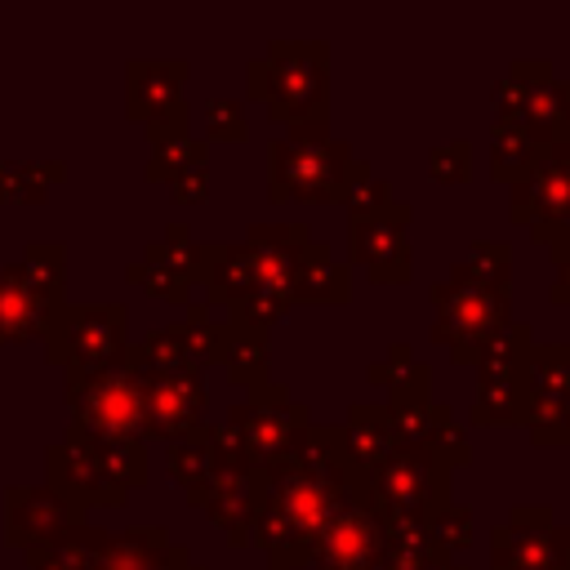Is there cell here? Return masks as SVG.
Wrapping results in <instances>:
<instances>
[{
	"label": "cell",
	"instance_id": "2e32d148",
	"mask_svg": "<svg viewBox=\"0 0 570 570\" xmlns=\"http://www.w3.org/2000/svg\"><path fill=\"white\" fill-rule=\"evenodd\" d=\"M383 410L392 419V436L401 450H423V454L441 459L450 472L472 463L468 432L459 428V419L445 401H414V405H383Z\"/></svg>",
	"mask_w": 570,
	"mask_h": 570
},
{
	"label": "cell",
	"instance_id": "8fae6325",
	"mask_svg": "<svg viewBox=\"0 0 570 570\" xmlns=\"http://www.w3.org/2000/svg\"><path fill=\"white\" fill-rule=\"evenodd\" d=\"M490 570H570V525L548 503H517L490 530Z\"/></svg>",
	"mask_w": 570,
	"mask_h": 570
},
{
	"label": "cell",
	"instance_id": "f546056e",
	"mask_svg": "<svg viewBox=\"0 0 570 570\" xmlns=\"http://www.w3.org/2000/svg\"><path fill=\"white\" fill-rule=\"evenodd\" d=\"M428 534H432V543L441 548V552H463L468 543H472V534H476V521H472V508L468 503H445L432 521H428Z\"/></svg>",
	"mask_w": 570,
	"mask_h": 570
},
{
	"label": "cell",
	"instance_id": "9c48e42d",
	"mask_svg": "<svg viewBox=\"0 0 570 570\" xmlns=\"http://www.w3.org/2000/svg\"><path fill=\"white\" fill-rule=\"evenodd\" d=\"M125 321L129 312L120 303H94V307H62L53 312L49 352L71 370V379H89L125 356Z\"/></svg>",
	"mask_w": 570,
	"mask_h": 570
},
{
	"label": "cell",
	"instance_id": "7402d4cb",
	"mask_svg": "<svg viewBox=\"0 0 570 570\" xmlns=\"http://www.w3.org/2000/svg\"><path fill=\"white\" fill-rule=\"evenodd\" d=\"M365 383L370 387H383L387 401L383 405H414V401H432V370L414 356L410 343H392L379 361L365 365Z\"/></svg>",
	"mask_w": 570,
	"mask_h": 570
},
{
	"label": "cell",
	"instance_id": "52a82bcc",
	"mask_svg": "<svg viewBox=\"0 0 570 570\" xmlns=\"http://www.w3.org/2000/svg\"><path fill=\"white\" fill-rule=\"evenodd\" d=\"M223 428L232 432V441L249 468H272L303 441V432L312 428V410L303 401H294L289 387L267 383V387L249 392V401L232 405Z\"/></svg>",
	"mask_w": 570,
	"mask_h": 570
},
{
	"label": "cell",
	"instance_id": "5b68a950",
	"mask_svg": "<svg viewBox=\"0 0 570 570\" xmlns=\"http://www.w3.org/2000/svg\"><path fill=\"white\" fill-rule=\"evenodd\" d=\"M142 361L138 347H125V356L89 379H71V410L76 432L102 436V441H142Z\"/></svg>",
	"mask_w": 570,
	"mask_h": 570
},
{
	"label": "cell",
	"instance_id": "cb8c5ba5",
	"mask_svg": "<svg viewBox=\"0 0 570 570\" xmlns=\"http://www.w3.org/2000/svg\"><path fill=\"white\" fill-rule=\"evenodd\" d=\"M347 298H352V267L338 263L325 240H312L307 254H303V263H298V276H294V303L338 307Z\"/></svg>",
	"mask_w": 570,
	"mask_h": 570
},
{
	"label": "cell",
	"instance_id": "44dd1931",
	"mask_svg": "<svg viewBox=\"0 0 570 570\" xmlns=\"http://www.w3.org/2000/svg\"><path fill=\"white\" fill-rule=\"evenodd\" d=\"M552 156V138L521 120H490V178L517 187Z\"/></svg>",
	"mask_w": 570,
	"mask_h": 570
},
{
	"label": "cell",
	"instance_id": "4316f807",
	"mask_svg": "<svg viewBox=\"0 0 570 570\" xmlns=\"http://www.w3.org/2000/svg\"><path fill=\"white\" fill-rule=\"evenodd\" d=\"M223 365H227V379L236 387H267V330H254V325H236L227 321V352H223Z\"/></svg>",
	"mask_w": 570,
	"mask_h": 570
},
{
	"label": "cell",
	"instance_id": "3957f363",
	"mask_svg": "<svg viewBox=\"0 0 570 570\" xmlns=\"http://www.w3.org/2000/svg\"><path fill=\"white\" fill-rule=\"evenodd\" d=\"M352 160V147L330 134V120L289 125L285 138L267 147V200L330 205L338 200Z\"/></svg>",
	"mask_w": 570,
	"mask_h": 570
},
{
	"label": "cell",
	"instance_id": "1f68e13d",
	"mask_svg": "<svg viewBox=\"0 0 570 570\" xmlns=\"http://www.w3.org/2000/svg\"><path fill=\"white\" fill-rule=\"evenodd\" d=\"M205 129H209V142H240L249 134L245 107L232 98H209L205 102Z\"/></svg>",
	"mask_w": 570,
	"mask_h": 570
},
{
	"label": "cell",
	"instance_id": "e0dca14e",
	"mask_svg": "<svg viewBox=\"0 0 570 570\" xmlns=\"http://www.w3.org/2000/svg\"><path fill=\"white\" fill-rule=\"evenodd\" d=\"M383 543H387V534H383L379 517L370 512V503L347 499L321 530L312 566L316 570H370V561L383 552Z\"/></svg>",
	"mask_w": 570,
	"mask_h": 570
},
{
	"label": "cell",
	"instance_id": "ffe728a7",
	"mask_svg": "<svg viewBox=\"0 0 570 570\" xmlns=\"http://www.w3.org/2000/svg\"><path fill=\"white\" fill-rule=\"evenodd\" d=\"M94 570H200V566H191L183 543H169L165 530L147 525V530H125L116 539L107 534Z\"/></svg>",
	"mask_w": 570,
	"mask_h": 570
},
{
	"label": "cell",
	"instance_id": "4dcf8cb0",
	"mask_svg": "<svg viewBox=\"0 0 570 570\" xmlns=\"http://www.w3.org/2000/svg\"><path fill=\"white\" fill-rule=\"evenodd\" d=\"M428 174L436 183H468L472 174V142L468 138H450L441 147L428 151Z\"/></svg>",
	"mask_w": 570,
	"mask_h": 570
},
{
	"label": "cell",
	"instance_id": "83f0119b",
	"mask_svg": "<svg viewBox=\"0 0 570 570\" xmlns=\"http://www.w3.org/2000/svg\"><path fill=\"white\" fill-rule=\"evenodd\" d=\"M205 165H209L205 142H196V138H169V142H156L151 147L147 178H156V183H183L191 174H205Z\"/></svg>",
	"mask_w": 570,
	"mask_h": 570
},
{
	"label": "cell",
	"instance_id": "836d02e7",
	"mask_svg": "<svg viewBox=\"0 0 570 570\" xmlns=\"http://www.w3.org/2000/svg\"><path fill=\"white\" fill-rule=\"evenodd\" d=\"M548 254H552V267H557L548 298H552L557 307H570V245H561V249H548Z\"/></svg>",
	"mask_w": 570,
	"mask_h": 570
},
{
	"label": "cell",
	"instance_id": "ba28073f",
	"mask_svg": "<svg viewBox=\"0 0 570 570\" xmlns=\"http://www.w3.org/2000/svg\"><path fill=\"white\" fill-rule=\"evenodd\" d=\"M62 298V249L36 245L27 263L0 267V343L45 330Z\"/></svg>",
	"mask_w": 570,
	"mask_h": 570
},
{
	"label": "cell",
	"instance_id": "e575fe53",
	"mask_svg": "<svg viewBox=\"0 0 570 570\" xmlns=\"http://www.w3.org/2000/svg\"><path fill=\"white\" fill-rule=\"evenodd\" d=\"M169 191H174V200H205L209 196V174H191L183 183H169Z\"/></svg>",
	"mask_w": 570,
	"mask_h": 570
},
{
	"label": "cell",
	"instance_id": "484cf974",
	"mask_svg": "<svg viewBox=\"0 0 570 570\" xmlns=\"http://www.w3.org/2000/svg\"><path fill=\"white\" fill-rule=\"evenodd\" d=\"M343 441H347V450H352V459H356L361 468L383 463V459L396 450V436H392V419H387V410H383V405H374V401H356V405L347 410Z\"/></svg>",
	"mask_w": 570,
	"mask_h": 570
},
{
	"label": "cell",
	"instance_id": "8992f818",
	"mask_svg": "<svg viewBox=\"0 0 570 570\" xmlns=\"http://www.w3.org/2000/svg\"><path fill=\"white\" fill-rule=\"evenodd\" d=\"M508 321H512V294L472 289L454 281L432 285V343H441L454 365H476L485 343Z\"/></svg>",
	"mask_w": 570,
	"mask_h": 570
},
{
	"label": "cell",
	"instance_id": "5bb4252c",
	"mask_svg": "<svg viewBox=\"0 0 570 570\" xmlns=\"http://www.w3.org/2000/svg\"><path fill=\"white\" fill-rule=\"evenodd\" d=\"M205 428V379L200 370H147L142 379V436L187 441Z\"/></svg>",
	"mask_w": 570,
	"mask_h": 570
},
{
	"label": "cell",
	"instance_id": "d6986e66",
	"mask_svg": "<svg viewBox=\"0 0 570 570\" xmlns=\"http://www.w3.org/2000/svg\"><path fill=\"white\" fill-rule=\"evenodd\" d=\"M472 370H476V392H472L468 423L472 428H512V423H521V410H525L521 361H476Z\"/></svg>",
	"mask_w": 570,
	"mask_h": 570
},
{
	"label": "cell",
	"instance_id": "d590c367",
	"mask_svg": "<svg viewBox=\"0 0 570 570\" xmlns=\"http://www.w3.org/2000/svg\"><path fill=\"white\" fill-rule=\"evenodd\" d=\"M423 570H468V566H459L454 557H445V552H441V557H432V561H428Z\"/></svg>",
	"mask_w": 570,
	"mask_h": 570
},
{
	"label": "cell",
	"instance_id": "f1b7e54d",
	"mask_svg": "<svg viewBox=\"0 0 570 570\" xmlns=\"http://www.w3.org/2000/svg\"><path fill=\"white\" fill-rule=\"evenodd\" d=\"M392 187L383 178H374V165L370 160H352L347 178H343V191H338V205H347V214H370V209H383L392 205Z\"/></svg>",
	"mask_w": 570,
	"mask_h": 570
},
{
	"label": "cell",
	"instance_id": "7a4b0ae2",
	"mask_svg": "<svg viewBox=\"0 0 570 570\" xmlns=\"http://www.w3.org/2000/svg\"><path fill=\"white\" fill-rule=\"evenodd\" d=\"M49 476L53 494L71 508L125 503V494L147 481V450L142 441H102L71 428L67 441L49 450Z\"/></svg>",
	"mask_w": 570,
	"mask_h": 570
},
{
	"label": "cell",
	"instance_id": "d4e9b609",
	"mask_svg": "<svg viewBox=\"0 0 570 570\" xmlns=\"http://www.w3.org/2000/svg\"><path fill=\"white\" fill-rule=\"evenodd\" d=\"M454 285H472V289H494V294H512V245L508 240H472L454 263L450 276Z\"/></svg>",
	"mask_w": 570,
	"mask_h": 570
},
{
	"label": "cell",
	"instance_id": "9a60e30c",
	"mask_svg": "<svg viewBox=\"0 0 570 570\" xmlns=\"http://www.w3.org/2000/svg\"><path fill=\"white\" fill-rule=\"evenodd\" d=\"M494 120H521L534 134L552 138L557 125V76L548 58H512L508 71L490 85Z\"/></svg>",
	"mask_w": 570,
	"mask_h": 570
},
{
	"label": "cell",
	"instance_id": "6da1fadb",
	"mask_svg": "<svg viewBox=\"0 0 570 570\" xmlns=\"http://www.w3.org/2000/svg\"><path fill=\"white\" fill-rule=\"evenodd\" d=\"M245 89L285 129L330 120V40H272L245 67Z\"/></svg>",
	"mask_w": 570,
	"mask_h": 570
},
{
	"label": "cell",
	"instance_id": "277c9868",
	"mask_svg": "<svg viewBox=\"0 0 570 570\" xmlns=\"http://www.w3.org/2000/svg\"><path fill=\"white\" fill-rule=\"evenodd\" d=\"M365 503L383 534L423 530L450 503V468L423 450H392L383 463L365 468Z\"/></svg>",
	"mask_w": 570,
	"mask_h": 570
},
{
	"label": "cell",
	"instance_id": "ac0fdd59",
	"mask_svg": "<svg viewBox=\"0 0 570 570\" xmlns=\"http://www.w3.org/2000/svg\"><path fill=\"white\" fill-rule=\"evenodd\" d=\"M196 272H200V245H191L187 223H169L165 240L147 245V254L129 267V281H138L156 298L187 303L191 285H196Z\"/></svg>",
	"mask_w": 570,
	"mask_h": 570
},
{
	"label": "cell",
	"instance_id": "603a6c76",
	"mask_svg": "<svg viewBox=\"0 0 570 570\" xmlns=\"http://www.w3.org/2000/svg\"><path fill=\"white\" fill-rule=\"evenodd\" d=\"M13 499V517H9V530H13V543L22 539H36V543H53L58 534H67L71 525H76V508L71 503H62L53 490H13L9 494Z\"/></svg>",
	"mask_w": 570,
	"mask_h": 570
},
{
	"label": "cell",
	"instance_id": "4fadbf2b",
	"mask_svg": "<svg viewBox=\"0 0 570 570\" xmlns=\"http://www.w3.org/2000/svg\"><path fill=\"white\" fill-rule=\"evenodd\" d=\"M508 218L530 227V236L548 249L570 245V160L548 156L530 178L508 191Z\"/></svg>",
	"mask_w": 570,
	"mask_h": 570
},
{
	"label": "cell",
	"instance_id": "8d00e7d4",
	"mask_svg": "<svg viewBox=\"0 0 570 570\" xmlns=\"http://www.w3.org/2000/svg\"><path fill=\"white\" fill-rule=\"evenodd\" d=\"M312 570H316V566H312Z\"/></svg>",
	"mask_w": 570,
	"mask_h": 570
},
{
	"label": "cell",
	"instance_id": "d6a6232c",
	"mask_svg": "<svg viewBox=\"0 0 570 570\" xmlns=\"http://www.w3.org/2000/svg\"><path fill=\"white\" fill-rule=\"evenodd\" d=\"M552 156L570 160V80H557V125H552Z\"/></svg>",
	"mask_w": 570,
	"mask_h": 570
},
{
	"label": "cell",
	"instance_id": "7c38bea8",
	"mask_svg": "<svg viewBox=\"0 0 570 570\" xmlns=\"http://www.w3.org/2000/svg\"><path fill=\"white\" fill-rule=\"evenodd\" d=\"M410 218V200H392L370 214H347V267H365L374 285H405L414 276V254L405 240Z\"/></svg>",
	"mask_w": 570,
	"mask_h": 570
},
{
	"label": "cell",
	"instance_id": "30bf717a",
	"mask_svg": "<svg viewBox=\"0 0 570 570\" xmlns=\"http://www.w3.org/2000/svg\"><path fill=\"white\" fill-rule=\"evenodd\" d=\"M525 379V410L521 428L534 445L561 450L570 445V343H539L521 361Z\"/></svg>",
	"mask_w": 570,
	"mask_h": 570
}]
</instances>
